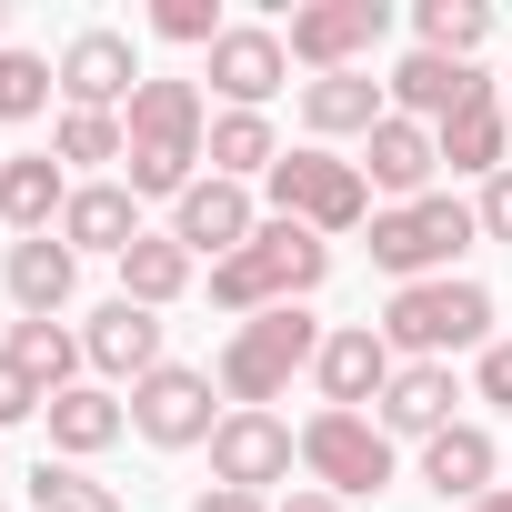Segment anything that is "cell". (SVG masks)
<instances>
[{"label": "cell", "mask_w": 512, "mask_h": 512, "mask_svg": "<svg viewBox=\"0 0 512 512\" xmlns=\"http://www.w3.org/2000/svg\"><path fill=\"white\" fill-rule=\"evenodd\" d=\"M121 131H131V151H121L131 201H181V191L201 181V151H211V101H201V81L151 71V81L131 91Z\"/></svg>", "instance_id": "1"}, {"label": "cell", "mask_w": 512, "mask_h": 512, "mask_svg": "<svg viewBox=\"0 0 512 512\" xmlns=\"http://www.w3.org/2000/svg\"><path fill=\"white\" fill-rule=\"evenodd\" d=\"M332 282V241L322 231H302V221H262L231 262H211V302L231 312V322H251V312H292V302H312Z\"/></svg>", "instance_id": "2"}, {"label": "cell", "mask_w": 512, "mask_h": 512, "mask_svg": "<svg viewBox=\"0 0 512 512\" xmlns=\"http://www.w3.org/2000/svg\"><path fill=\"white\" fill-rule=\"evenodd\" d=\"M322 342H332V322H312V302H292V312H251V322H231L211 382H221L231 412H272V402L322 362Z\"/></svg>", "instance_id": "3"}, {"label": "cell", "mask_w": 512, "mask_h": 512, "mask_svg": "<svg viewBox=\"0 0 512 512\" xmlns=\"http://www.w3.org/2000/svg\"><path fill=\"white\" fill-rule=\"evenodd\" d=\"M382 342H392V362H452V352H492L502 332H492V292L482 282H402L392 302H382Z\"/></svg>", "instance_id": "4"}, {"label": "cell", "mask_w": 512, "mask_h": 512, "mask_svg": "<svg viewBox=\"0 0 512 512\" xmlns=\"http://www.w3.org/2000/svg\"><path fill=\"white\" fill-rule=\"evenodd\" d=\"M472 241H482L472 201L462 191H422V201L372 211V272H392V292L402 282H452V262H462Z\"/></svg>", "instance_id": "5"}, {"label": "cell", "mask_w": 512, "mask_h": 512, "mask_svg": "<svg viewBox=\"0 0 512 512\" xmlns=\"http://www.w3.org/2000/svg\"><path fill=\"white\" fill-rule=\"evenodd\" d=\"M262 201H272V221H302V231H322V241L372 231V181H362V161H342V151H322V141L282 151L272 181H262Z\"/></svg>", "instance_id": "6"}, {"label": "cell", "mask_w": 512, "mask_h": 512, "mask_svg": "<svg viewBox=\"0 0 512 512\" xmlns=\"http://www.w3.org/2000/svg\"><path fill=\"white\" fill-rule=\"evenodd\" d=\"M302 472H312L322 492L362 502V492H382V482L402 472V442H392L372 412H312V422H302Z\"/></svg>", "instance_id": "7"}, {"label": "cell", "mask_w": 512, "mask_h": 512, "mask_svg": "<svg viewBox=\"0 0 512 512\" xmlns=\"http://www.w3.org/2000/svg\"><path fill=\"white\" fill-rule=\"evenodd\" d=\"M211 402H221V382L201 362H161L151 382H131V432L151 452H211V432H221Z\"/></svg>", "instance_id": "8"}, {"label": "cell", "mask_w": 512, "mask_h": 512, "mask_svg": "<svg viewBox=\"0 0 512 512\" xmlns=\"http://www.w3.org/2000/svg\"><path fill=\"white\" fill-rule=\"evenodd\" d=\"M382 31H392V0H302L282 21V51L322 81V71H362Z\"/></svg>", "instance_id": "9"}, {"label": "cell", "mask_w": 512, "mask_h": 512, "mask_svg": "<svg viewBox=\"0 0 512 512\" xmlns=\"http://www.w3.org/2000/svg\"><path fill=\"white\" fill-rule=\"evenodd\" d=\"M201 81L221 91V111H272V101H282V81H292L282 21H231V31L201 51Z\"/></svg>", "instance_id": "10"}, {"label": "cell", "mask_w": 512, "mask_h": 512, "mask_svg": "<svg viewBox=\"0 0 512 512\" xmlns=\"http://www.w3.org/2000/svg\"><path fill=\"white\" fill-rule=\"evenodd\" d=\"M51 71H61V111H131V91L151 81V71H141V51H131V31H111V21L71 31Z\"/></svg>", "instance_id": "11"}, {"label": "cell", "mask_w": 512, "mask_h": 512, "mask_svg": "<svg viewBox=\"0 0 512 512\" xmlns=\"http://www.w3.org/2000/svg\"><path fill=\"white\" fill-rule=\"evenodd\" d=\"M292 462H302V432L282 422V412H221V432H211V482H231V492H292Z\"/></svg>", "instance_id": "12"}, {"label": "cell", "mask_w": 512, "mask_h": 512, "mask_svg": "<svg viewBox=\"0 0 512 512\" xmlns=\"http://www.w3.org/2000/svg\"><path fill=\"white\" fill-rule=\"evenodd\" d=\"M262 221H272V211L251 201V181H221V171H201V181L171 201V241L191 251V262H231Z\"/></svg>", "instance_id": "13"}, {"label": "cell", "mask_w": 512, "mask_h": 512, "mask_svg": "<svg viewBox=\"0 0 512 512\" xmlns=\"http://www.w3.org/2000/svg\"><path fill=\"white\" fill-rule=\"evenodd\" d=\"M392 342H382V322H332V342H322V362H312V392H322V412H362V402H382L392 392Z\"/></svg>", "instance_id": "14"}, {"label": "cell", "mask_w": 512, "mask_h": 512, "mask_svg": "<svg viewBox=\"0 0 512 512\" xmlns=\"http://www.w3.org/2000/svg\"><path fill=\"white\" fill-rule=\"evenodd\" d=\"M161 332H171L161 312H141V302H121V292H111V302L81 322V352H91V372H101V382H151V372L171 362V352H161Z\"/></svg>", "instance_id": "15"}, {"label": "cell", "mask_w": 512, "mask_h": 512, "mask_svg": "<svg viewBox=\"0 0 512 512\" xmlns=\"http://www.w3.org/2000/svg\"><path fill=\"white\" fill-rule=\"evenodd\" d=\"M0 282H11L21 322H61V312H71V292H81V251H71L61 231L11 241V251H0Z\"/></svg>", "instance_id": "16"}, {"label": "cell", "mask_w": 512, "mask_h": 512, "mask_svg": "<svg viewBox=\"0 0 512 512\" xmlns=\"http://www.w3.org/2000/svg\"><path fill=\"white\" fill-rule=\"evenodd\" d=\"M392 121V91L372 81V71H322V81H302V131L332 151V141H372Z\"/></svg>", "instance_id": "17"}, {"label": "cell", "mask_w": 512, "mask_h": 512, "mask_svg": "<svg viewBox=\"0 0 512 512\" xmlns=\"http://www.w3.org/2000/svg\"><path fill=\"white\" fill-rule=\"evenodd\" d=\"M432 141H442V171H452V181H492V171H512V111H502V81H482Z\"/></svg>", "instance_id": "18"}, {"label": "cell", "mask_w": 512, "mask_h": 512, "mask_svg": "<svg viewBox=\"0 0 512 512\" xmlns=\"http://www.w3.org/2000/svg\"><path fill=\"white\" fill-rule=\"evenodd\" d=\"M71 191H81V181H71L51 151H0V221H11V241H41V231H61Z\"/></svg>", "instance_id": "19"}, {"label": "cell", "mask_w": 512, "mask_h": 512, "mask_svg": "<svg viewBox=\"0 0 512 512\" xmlns=\"http://www.w3.org/2000/svg\"><path fill=\"white\" fill-rule=\"evenodd\" d=\"M452 402H462L452 362H402V372H392V392L372 402V422H382L392 442H432V432H452V422H462Z\"/></svg>", "instance_id": "20"}, {"label": "cell", "mask_w": 512, "mask_h": 512, "mask_svg": "<svg viewBox=\"0 0 512 512\" xmlns=\"http://www.w3.org/2000/svg\"><path fill=\"white\" fill-rule=\"evenodd\" d=\"M492 472H502V442H492V422H452V432H432L422 442V492L432 502H482L492 492Z\"/></svg>", "instance_id": "21"}, {"label": "cell", "mask_w": 512, "mask_h": 512, "mask_svg": "<svg viewBox=\"0 0 512 512\" xmlns=\"http://www.w3.org/2000/svg\"><path fill=\"white\" fill-rule=\"evenodd\" d=\"M382 91H392V111H402V121L442 131V121H452V111H462V101L482 91V71H472V61H442V51H402Z\"/></svg>", "instance_id": "22"}, {"label": "cell", "mask_w": 512, "mask_h": 512, "mask_svg": "<svg viewBox=\"0 0 512 512\" xmlns=\"http://www.w3.org/2000/svg\"><path fill=\"white\" fill-rule=\"evenodd\" d=\"M432 171H442V141H432L422 121H402V111L362 141V181L382 191V211H392V201H422V191H432Z\"/></svg>", "instance_id": "23"}, {"label": "cell", "mask_w": 512, "mask_h": 512, "mask_svg": "<svg viewBox=\"0 0 512 512\" xmlns=\"http://www.w3.org/2000/svg\"><path fill=\"white\" fill-rule=\"evenodd\" d=\"M41 422H51V452H61V462H101V452L131 432V402L101 392V382H71V392L41 402Z\"/></svg>", "instance_id": "24"}, {"label": "cell", "mask_w": 512, "mask_h": 512, "mask_svg": "<svg viewBox=\"0 0 512 512\" xmlns=\"http://www.w3.org/2000/svg\"><path fill=\"white\" fill-rule=\"evenodd\" d=\"M61 241H71V251H111V262H121V251L141 241V201H131V181H81L71 211H61Z\"/></svg>", "instance_id": "25"}, {"label": "cell", "mask_w": 512, "mask_h": 512, "mask_svg": "<svg viewBox=\"0 0 512 512\" xmlns=\"http://www.w3.org/2000/svg\"><path fill=\"white\" fill-rule=\"evenodd\" d=\"M191 272H201V262H191V251H181L171 231H141V241L121 251V302H141V312H171V302L191 292Z\"/></svg>", "instance_id": "26"}, {"label": "cell", "mask_w": 512, "mask_h": 512, "mask_svg": "<svg viewBox=\"0 0 512 512\" xmlns=\"http://www.w3.org/2000/svg\"><path fill=\"white\" fill-rule=\"evenodd\" d=\"M221 181H272V161H282V131H272V111H211V151H201Z\"/></svg>", "instance_id": "27"}, {"label": "cell", "mask_w": 512, "mask_h": 512, "mask_svg": "<svg viewBox=\"0 0 512 512\" xmlns=\"http://www.w3.org/2000/svg\"><path fill=\"white\" fill-rule=\"evenodd\" d=\"M31 512H131V492H121V482H101L91 462L41 452V462H31Z\"/></svg>", "instance_id": "28"}, {"label": "cell", "mask_w": 512, "mask_h": 512, "mask_svg": "<svg viewBox=\"0 0 512 512\" xmlns=\"http://www.w3.org/2000/svg\"><path fill=\"white\" fill-rule=\"evenodd\" d=\"M0 352H11L41 392H71V382H81V362H91L71 322H11V342H0Z\"/></svg>", "instance_id": "29"}, {"label": "cell", "mask_w": 512, "mask_h": 512, "mask_svg": "<svg viewBox=\"0 0 512 512\" xmlns=\"http://www.w3.org/2000/svg\"><path fill=\"white\" fill-rule=\"evenodd\" d=\"M482 41H492V0H412V51L472 61Z\"/></svg>", "instance_id": "30"}, {"label": "cell", "mask_w": 512, "mask_h": 512, "mask_svg": "<svg viewBox=\"0 0 512 512\" xmlns=\"http://www.w3.org/2000/svg\"><path fill=\"white\" fill-rule=\"evenodd\" d=\"M121 151H131L121 111H61V121H51V161H61V171H71V161L91 171V161H121Z\"/></svg>", "instance_id": "31"}, {"label": "cell", "mask_w": 512, "mask_h": 512, "mask_svg": "<svg viewBox=\"0 0 512 512\" xmlns=\"http://www.w3.org/2000/svg\"><path fill=\"white\" fill-rule=\"evenodd\" d=\"M51 91H61V71L41 51H0V121H41Z\"/></svg>", "instance_id": "32"}, {"label": "cell", "mask_w": 512, "mask_h": 512, "mask_svg": "<svg viewBox=\"0 0 512 512\" xmlns=\"http://www.w3.org/2000/svg\"><path fill=\"white\" fill-rule=\"evenodd\" d=\"M231 21H221V0H151V41H171V51H211Z\"/></svg>", "instance_id": "33"}, {"label": "cell", "mask_w": 512, "mask_h": 512, "mask_svg": "<svg viewBox=\"0 0 512 512\" xmlns=\"http://www.w3.org/2000/svg\"><path fill=\"white\" fill-rule=\"evenodd\" d=\"M472 402H492V412H512V342H492V352H472Z\"/></svg>", "instance_id": "34"}, {"label": "cell", "mask_w": 512, "mask_h": 512, "mask_svg": "<svg viewBox=\"0 0 512 512\" xmlns=\"http://www.w3.org/2000/svg\"><path fill=\"white\" fill-rule=\"evenodd\" d=\"M41 402H51V392H41V382H31V372L11 362V352H0V432H11V422H31Z\"/></svg>", "instance_id": "35"}, {"label": "cell", "mask_w": 512, "mask_h": 512, "mask_svg": "<svg viewBox=\"0 0 512 512\" xmlns=\"http://www.w3.org/2000/svg\"><path fill=\"white\" fill-rule=\"evenodd\" d=\"M472 221H482V241H512V171H492L472 191Z\"/></svg>", "instance_id": "36"}, {"label": "cell", "mask_w": 512, "mask_h": 512, "mask_svg": "<svg viewBox=\"0 0 512 512\" xmlns=\"http://www.w3.org/2000/svg\"><path fill=\"white\" fill-rule=\"evenodd\" d=\"M191 512H272L262 492H231V482H211V492H191Z\"/></svg>", "instance_id": "37"}, {"label": "cell", "mask_w": 512, "mask_h": 512, "mask_svg": "<svg viewBox=\"0 0 512 512\" xmlns=\"http://www.w3.org/2000/svg\"><path fill=\"white\" fill-rule=\"evenodd\" d=\"M272 512H352V502H342V492H322V482H292Z\"/></svg>", "instance_id": "38"}, {"label": "cell", "mask_w": 512, "mask_h": 512, "mask_svg": "<svg viewBox=\"0 0 512 512\" xmlns=\"http://www.w3.org/2000/svg\"><path fill=\"white\" fill-rule=\"evenodd\" d=\"M472 512H512V482H492V492H482V502H472Z\"/></svg>", "instance_id": "39"}, {"label": "cell", "mask_w": 512, "mask_h": 512, "mask_svg": "<svg viewBox=\"0 0 512 512\" xmlns=\"http://www.w3.org/2000/svg\"><path fill=\"white\" fill-rule=\"evenodd\" d=\"M502 111H512V71H502Z\"/></svg>", "instance_id": "40"}, {"label": "cell", "mask_w": 512, "mask_h": 512, "mask_svg": "<svg viewBox=\"0 0 512 512\" xmlns=\"http://www.w3.org/2000/svg\"><path fill=\"white\" fill-rule=\"evenodd\" d=\"M0 51H11V41H0Z\"/></svg>", "instance_id": "41"}, {"label": "cell", "mask_w": 512, "mask_h": 512, "mask_svg": "<svg viewBox=\"0 0 512 512\" xmlns=\"http://www.w3.org/2000/svg\"><path fill=\"white\" fill-rule=\"evenodd\" d=\"M502 462H512V452H502Z\"/></svg>", "instance_id": "42"}]
</instances>
